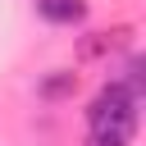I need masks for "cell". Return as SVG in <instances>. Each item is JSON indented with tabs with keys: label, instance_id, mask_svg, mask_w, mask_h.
Here are the masks:
<instances>
[{
	"label": "cell",
	"instance_id": "6da1fadb",
	"mask_svg": "<svg viewBox=\"0 0 146 146\" xmlns=\"http://www.w3.org/2000/svg\"><path fill=\"white\" fill-rule=\"evenodd\" d=\"M137 96L128 91V87H119V82H110L91 105H87V128H91V137H114V141H128L132 132H137Z\"/></svg>",
	"mask_w": 146,
	"mask_h": 146
},
{
	"label": "cell",
	"instance_id": "7a4b0ae2",
	"mask_svg": "<svg viewBox=\"0 0 146 146\" xmlns=\"http://www.w3.org/2000/svg\"><path fill=\"white\" fill-rule=\"evenodd\" d=\"M36 14L55 27H73L87 18V0H36Z\"/></svg>",
	"mask_w": 146,
	"mask_h": 146
},
{
	"label": "cell",
	"instance_id": "3957f363",
	"mask_svg": "<svg viewBox=\"0 0 146 146\" xmlns=\"http://www.w3.org/2000/svg\"><path fill=\"white\" fill-rule=\"evenodd\" d=\"M128 36H132V27H110V32H91V36H82L78 55H82V59H96V55H105V50H119V46H128Z\"/></svg>",
	"mask_w": 146,
	"mask_h": 146
},
{
	"label": "cell",
	"instance_id": "277c9868",
	"mask_svg": "<svg viewBox=\"0 0 146 146\" xmlns=\"http://www.w3.org/2000/svg\"><path fill=\"white\" fill-rule=\"evenodd\" d=\"M73 91H78V73H73V68H50V73L36 82V96H41V100H68Z\"/></svg>",
	"mask_w": 146,
	"mask_h": 146
},
{
	"label": "cell",
	"instance_id": "5b68a950",
	"mask_svg": "<svg viewBox=\"0 0 146 146\" xmlns=\"http://www.w3.org/2000/svg\"><path fill=\"white\" fill-rule=\"evenodd\" d=\"M141 68H146V64L132 55V59H128V73H123V82H119V87H128L137 100H141V91H146V73H141Z\"/></svg>",
	"mask_w": 146,
	"mask_h": 146
},
{
	"label": "cell",
	"instance_id": "8992f818",
	"mask_svg": "<svg viewBox=\"0 0 146 146\" xmlns=\"http://www.w3.org/2000/svg\"><path fill=\"white\" fill-rule=\"evenodd\" d=\"M87 146H128V141H114V137H91Z\"/></svg>",
	"mask_w": 146,
	"mask_h": 146
}]
</instances>
